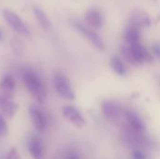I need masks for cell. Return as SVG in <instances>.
Here are the masks:
<instances>
[{
  "instance_id": "cell-1",
  "label": "cell",
  "mask_w": 160,
  "mask_h": 159,
  "mask_svg": "<svg viewBox=\"0 0 160 159\" xmlns=\"http://www.w3.org/2000/svg\"><path fill=\"white\" fill-rule=\"evenodd\" d=\"M22 80L31 96L39 104L43 103L47 97V89L42 78L31 67H22L21 71Z\"/></svg>"
},
{
  "instance_id": "cell-2",
  "label": "cell",
  "mask_w": 160,
  "mask_h": 159,
  "mask_svg": "<svg viewBox=\"0 0 160 159\" xmlns=\"http://www.w3.org/2000/svg\"><path fill=\"white\" fill-rule=\"evenodd\" d=\"M53 86L57 94L65 99L73 100L75 98V94L71 87L68 79L61 72H56L53 77Z\"/></svg>"
},
{
  "instance_id": "cell-3",
  "label": "cell",
  "mask_w": 160,
  "mask_h": 159,
  "mask_svg": "<svg viewBox=\"0 0 160 159\" xmlns=\"http://www.w3.org/2000/svg\"><path fill=\"white\" fill-rule=\"evenodd\" d=\"M3 17L7 23L18 34L22 36H29V30L23 21L13 11H10L8 9H4L3 10Z\"/></svg>"
},
{
  "instance_id": "cell-4",
  "label": "cell",
  "mask_w": 160,
  "mask_h": 159,
  "mask_svg": "<svg viewBox=\"0 0 160 159\" xmlns=\"http://www.w3.org/2000/svg\"><path fill=\"white\" fill-rule=\"evenodd\" d=\"M73 25L75 26V28L78 30L79 33H81L87 40H89L95 46V48H97L98 51L105 50V44L103 40L95 31H93L91 28H89L88 26L84 25L80 22H74Z\"/></svg>"
},
{
  "instance_id": "cell-5",
  "label": "cell",
  "mask_w": 160,
  "mask_h": 159,
  "mask_svg": "<svg viewBox=\"0 0 160 159\" xmlns=\"http://www.w3.org/2000/svg\"><path fill=\"white\" fill-rule=\"evenodd\" d=\"M30 119L38 131H43L48 126V117L42 109L36 104H33L28 109Z\"/></svg>"
},
{
  "instance_id": "cell-6",
  "label": "cell",
  "mask_w": 160,
  "mask_h": 159,
  "mask_svg": "<svg viewBox=\"0 0 160 159\" xmlns=\"http://www.w3.org/2000/svg\"><path fill=\"white\" fill-rule=\"evenodd\" d=\"M62 112H63L64 117L66 119H68L76 127L81 128V127L85 126L86 122H85L83 116L82 115V113L74 106L67 105V106L63 107Z\"/></svg>"
},
{
  "instance_id": "cell-7",
  "label": "cell",
  "mask_w": 160,
  "mask_h": 159,
  "mask_svg": "<svg viewBox=\"0 0 160 159\" xmlns=\"http://www.w3.org/2000/svg\"><path fill=\"white\" fill-rule=\"evenodd\" d=\"M132 50V52L135 56V59L137 60L139 65H142L143 63H153L154 58L153 54L150 53L147 49L139 41L133 44H128Z\"/></svg>"
},
{
  "instance_id": "cell-8",
  "label": "cell",
  "mask_w": 160,
  "mask_h": 159,
  "mask_svg": "<svg viewBox=\"0 0 160 159\" xmlns=\"http://www.w3.org/2000/svg\"><path fill=\"white\" fill-rule=\"evenodd\" d=\"M27 150L34 159H43L44 144L38 136H31L27 142Z\"/></svg>"
},
{
  "instance_id": "cell-9",
  "label": "cell",
  "mask_w": 160,
  "mask_h": 159,
  "mask_svg": "<svg viewBox=\"0 0 160 159\" xmlns=\"http://www.w3.org/2000/svg\"><path fill=\"white\" fill-rule=\"evenodd\" d=\"M0 110L7 119H11L18 111V104L15 103L11 97L0 94Z\"/></svg>"
},
{
  "instance_id": "cell-10",
  "label": "cell",
  "mask_w": 160,
  "mask_h": 159,
  "mask_svg": "<svg viewBox=\"0 0 160 159\" xmlns=\"http://www.w3.org/2000/svg\"><path fill=\"white\" fill-rule=\"evenodd\" d=\"M85 22L89 26L96 29H99L103 25L104 18L99 9L92 7L89 8L85 13Z\"/></svg>"
},
{
  "instance_id": "cell-11",
  "label": "cell",
  "mask_w": 160,
  "mask_h": 159,
  "mask_svg": "<svg viewBox=\"0 0 160 159\" xmlns=\"http://www.w3.org/2000/svg\"><path fill=\"white\" fill-rule=\"evenodd\" d=\"M128 23L142 29V27L149 26L151 24V19L148 14L143 10L136 9L132 12Z\"/></svg>"
},
{
  "instance_id": "cell-12",
  "label": "cell",
  "mask_w": 160,
  "mask_h": 159,
  "mask_svg": "<svg viewBox=\"0 0 160 159\" xmlns=\"http://www.w3.org/2000/svg\"><path fill=\"white\" fill-rule=\"evenodd\" d=\"M15 93V81L9 74L4 75L0 80V94L13 98Z\"/></svg>"
},
{
  "instance_id": "cell-13",
  "label": "cell",
  "mask_w": 160,
  "mask_h": 159,
  "mask_svg": "<svg viewBox=\"0 0 160 159\" xmlns=\"http://www.w3.org/2000/svg\"><path fill=\"white\" fill-rule=\"evenodd\" d=\"M126 117L128 120V125L131 127L132 129L142 133L145 129V126L144 123L142 122V120L141 119V117L133 111H128L126 113Z\"/></svg>"
},
{
  "instance_id": "cell-14",
  "label": "cell",
  "mask_w": 160,
  "mask_h": 159,
  "mask_svg": "<svg viewBox=\"0 0 160 159\" xmlns=\"http://www.w3.org/2000/svg\"><path fill=\"white\" fill-rule=\"evenodd\" d=\"M141 30H142L141 28L128 23V27L126 28L124 32V38L128 42V44H133V43L140 41L141 35H142Z\"/></svg>"
},
{
  "instance_id": "cell-15",
  "label": "cell",
  "mask_w": 160,
  "mask_h": 159,
  "mask_svg": "<svg viewBox=\"0 0 160 159\" xmlns=\"http://www.w3.org/2000/svg\"><path fill=\"white\" fill-rule=\"evenodd\" d=\"M101 110L106 118H114L119 114L120 109L116 103L111 100H104L101 104Z\"/></svg>"
},
{
  "instance_id": "cell-16",
  "label": "cell",
  "mask_w": 160,
  "mask_h": 159,
  "mask_svg": "<svg viewBox=\"0 0 160 159\" xmlns=\"http://www.w3.org/2000/svg\"><path fill=\"white\" fill-rule=\"evenodd\" d=\"M33 13L35 18L37 19V21L38 22L39 25L45 29V30H50L52 27V23L51 21L49 20L48 16L46 15V13L39 7H33Z\"/></svg>"
},
{
  "instance_id": "cell-17",
  "label": "cell",
  "mask_w": 160,
  "mask_h": 159,
  "mask_svg": "<svg viewBox=\"0 0 160 159\" xmlns=\"http://www.w3.org/2000/svg\"><path fill=\"white\" fill-rule=\"evenodd\" d=\"M111 68L119 76H125L127 73V67L122 61V59L118 56H113L110 61Z\"/></svg>"
},
{
  "instance_id": "cell-18",
  "label": "cell",
  "mask_w": 160,
  "mask_h": 159,
  "mask_svg": "<svg viewBox=\"0 0 160 159\" xmlns=\"http://www.w3.org/2000/svg\"><path fill=\"white\" fill-rule=\"evenodd\" d=\"M121 52H122L123 56L125 57V59L128 63H130L133 66H139V64H138L137 60L135 59V56H134V54L132 52V50H131V48H130L129 45L122 46L121 47Z\"/></svg>"
},
{
  "instance_id": "cell-19",
  "label": "cell",
  "mask_w": 160,
  "mask_h": 159,
  "mask_svg": "<svg viewBox=\"0 0 160 159\" xmlns=\"http://www.w3.org/2000/svg\"><path fill=\"white\" fill-rule=\"evenodd\" d=\"M10 45H11V49H12L13 52L17 56L22 55V43L21 39L18 37H14L11 39Z\"/></svg>"
},
{
  "instance_id": "cell-20",
  "label": "cell",
  "mask_w": 160,
  "mask_h": 159,
  "mask_svg": "<svg viewBox=\"0 0 160 159\" xmlns=\"http://www.w3.org/2000/svg\"><path fill=\"white\" fill-rule=\"evenodd\" d=\"M8 133V125L5 119V116L0 114V137L6 136Z\"/></svg>"
},
{
  "instance_id": "cell-21",
  "label": "cell",
  "mask_w": 160,
  "mask_h": 159,
  "mask_svg": "<svg viewBox=\"0 0 160 159\" xmlns=\"http://www.w3.org/2000/svg\"><path fill=\"white\" fill-rule=\"evenodd\" d=\"M1 159H22L20 157V154L18 152V150L16 148H11L8 154L6 155V157H2Z\"/></svg>"
},
{
  "instance_id": "cell-22",
  "label": "cell",
  "mask_w": 160,
  "mask_h": 159,
  "mask_svg": "<svg viewBox=\"0 0 160 159\" xmlns=\"http://www.w3.org/2000/svg\"><path fill=\"white\" fill-rule=\"evenodd\" d=\"M131 157H132V159H148L147 156L139 149L134 150L131 154Z\"/></svg>"
},
{
  "instance_id": "cell-23",
  "label": "cell",
  "mask_w": 160,
  "mask_h": 159,
  "mask_svg": "<svg viewBox=\"0 0 160 159\" xmlns=\"http://www.w3.org/2000/svg\"><path fill=\"white\" fill-rule=\"evenodd\" d=\"M152 53L160 60V42H156L152 45Z\"/></svg>"
},
{
  "instance_id": "cell-24",
  "label": "cell",
  "mask_w": 160,
  "mask_h": 159,
  "mask_svg": "<svg viewBox=\"0 0 160 159\" xmlns=\"http://www.w3.org/2000/svg\"><path fill=\"white\" fill-rule=\"evenodd\" d=\"M69 159H78V158H77V157H75V156H71Z\"/></svg>"
},
{
  "instance_id": "cell-25",
  "label": "cell",
  "mask_w": 160,
  "mask_h": 159,
  "mask_svg": "<svg viewBox=\"0 0 160 159\" xmlns=\"http://www.w3.org/2000/svg\"><path fill=\"white\" fill-rule=\"evenodd\" d=\"M2 37H3V35H2V32H1V30H0V40L2 39Z\"/></svg>"
}]
</instances>
